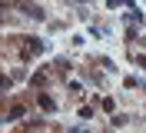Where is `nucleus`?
Segmentation results:
<instances>
[{
    "mask_svg": "<svg viewBox=\"0 0 146 133\" xmlns=\"http://www.w3.org/2000/svg\"><path fill=\"white\" fill-rule=\"evenodd\" d=\"M23 50H27V57H33V53L43 50V43H40V40H33V37H27V47H23Z\"/></svg>",
    "mask_w": 146,
    "mask_h": 133,
    "instance_id": "nucleus-1",
    "label": "nucleus"
},
{
    "mask_svg": "<svg viewBox=\"0 0 146 133\" xmlns=\"http://www.w3.org/2000/svg\"><path fill=\"white\" fill-rule=\"evenodd\" d=\"M36 103H40V106H43V110H53V100H50V97H43V93H40V97H36Z\"/></svg>",
    "mask_w": 146,
    "mask_h": 133,
    "instance_id": "nucleus-2",
    "label": "nucleus"
}]
</instances>
